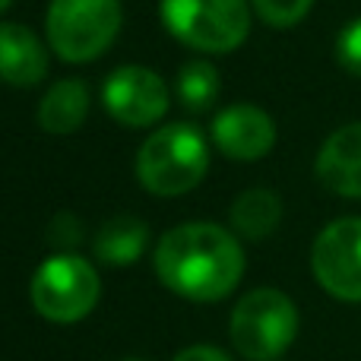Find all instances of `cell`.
Here are the masks:
<instances>
[{
	"mask_svg": "<svg viewBox=\"0 0 361 361\" xmlns=\"http://www.w3.org/2000/svg\"><path fill=\"white\" fill-rule=\"evenodd\" d=\"M175 361H231V358L222 349H212V345H190Z\"/></svg>",
	"mask_w": 361,
	"mask_h": 361,
	"instance_id": "d6986e66",
	"label": "cell"
},
{
	"mask_svg": "<svg viewBox=\"0 0 361 361\" xmlns=\"http://www.w3.org/2000/svg\"><path fill=\"white\" fill-rule=\"evenodd\" d=\"M48 73L42 38L19 23H0V80L10 86H35Z\"/></svg>",
	"mask_w": 361,
	"mask_h": 361,
	"instance_id": "8fae6325",
	"label": "cell"
},
{
	"mask_svg": "<svg viewBox=\"0 0 361 361\" xmlns=\"http://www.w3.org/2000/svg\"><path fill=\"white\" fill-rule=\"evenodd\" d=\"M212 140L228 159L254 162L276 146V124L257 105H231L212 121Z\"/></svg>",
	"mask_w": 361,
	"mask_h": 361,
	"instance_id": "9c48e42d",
	"label": "cell"
},
{
	"mask_svg": "<svg viewBox=\"0 0 361 361\" xmlns=\"http://www.w3.org/2000/svg\"><path fill=\"white\" fill-rule=\"evenodd\" d=\"M44 25L61 61H95L121 32V0H51Z\"/></svg>",
	"mask_w": 361,
	"mask_h": 361,
	"instance_id": "3957f363",
	"label": "cell"
},
{
	"mask_svg": "<svg viewBox=\"0 0 361 361\" xmlns=\"http://www.w3.org/2000/svg\"><path fill=\"white\" fill-rule=\"evenodd\" d=\"M178 95L190 111H203L219 95V70L209 61H190L184 63L178 76Z\"/></svg>",
	"mask_w": 361,
	"mask_h": 361,
	"instance_id": "9a60e30c",
	"label": "cell"
},
{
	"mask_svg": "<svg viewBox=\"0 0 361 361\" xmlns=\"http://www.w3.org/2000/svg\"><path fill=\"white\" fill-rule=\"evenodd\" d=\"M105 108L124 127H152L169 111V86L149 67H118L105 82Z\"/></svg>",
	"mask_w": 361,
	"mask_h": 361,
	"instance_id": "ba28073f",
	"label": "cell"
},
{
	"mask_svg": "<svg viewBox=\"0 0 361 361\" xmlns=\"http://www.w3.org/2000/svg\"><path fill=\"white\" fill-rule=\"evenodd\" d=\"M89 114V89L82 80H61L38 105V124L48 133H73Z\"/></svg>",
	"mask_w": 361,
	"mask_h": 361,
	"instance_id": "7c38bea8",
	"label": "cell"
},
{
	"mask_svg": "<svg viewBox=\"0 0 361 361\" xmlns=\"http://www.w3.org/2000/svg\"><path fill=\"white\" fill-rule=\"evenodd\" d=\"M10 4H13V0H0V13H4L6 6H10Z\"/></svg>",
	"mask_w": 361,
	"mask_h": 361,
	"instance_id": "ffe728a7",
	"label": "cell"
},
{
	"mask_svg": "<svg viewBox=\"0 0 361 361\" xmlns=\"http://www.w3.org/2000/svg\"><path fill=\"white\" fill-rule=\"evenodd\" d=\"M298 336V307L279 288H257L231 314V343L247 361H276Z\"/></svg>",
	"mask_w": 361,
	"mask_h": 361,
	"instance_id": "5b68a950",
	"label": "cell"
},
{
	"mask_svg": "<svg viewBox=\"0 0 361 361\" xmlns=\"http://www.w3.org/2000/svg\"><path fill=\"white\" fill-rule=\"evenodd\" d=\"M156 273L187 301H222L244 276V250L231 231L212 222H187L165 231L156 247Z\"/></svg>",
	"mask_w": 361,
	"mask_h": 361,
	"instance_id": "6da1fadb",
	"label": "cell"
},
{
	"mask_svg": "<svg viewBox=\"0 0 361 361\" xmlns=\"http://www.w3.org/2000/svg\"><path fill=\"white\" fill-rule=\"evenodd\" d=\"M250 4L260 13L263 23H269L273 29H288V25H298L307 16L314 0H250Z\"/></svg>",
	"mask_w": 361,
	"mask_h": 361,
	"instance_id": "2e32d148",
	"label": "cell"
},
{
	"mask_svg": "<svg viewBox=\"0 0 361 361\" xmlns=\"http://www.w3.org/2000/svg\"><path fill=\"white\" fill-rule=\"evenodd\" d=\"M162 23L187 48L228 54L247 38L250 10L247 0H162Z\"/></svg>",
	"mask_w": 361,
	"mask_h": 361,
	"instance_id": "277c9868",
	"label": "cell"
},
{
	"mask_svg": "<svg viewBox=\"0 0 361 361\" xmlns=\"http://www.w3.org/2000/svg\"><path fill=\"white\" fill-rule=\"evenodd\" d=\"M149 241V228L137 216H114L95 235V257L108 267H130Z\"/></svg>",
	"mask_w": 361,
	"mask_h": 361,
	"instance_id": "4fadbf2b",
	"label": "cell"
},
{
	"mask_svg": "<svg viewBox=\"0 0 361 361\" xmlns=\"http://www.w3.org/2000/svg\"><path fill=\"white\" fill-rule=\"evenodd\" d=\"M282 222V200L273 190H244L231 206V225L238 235L250 238V241H263L267 235H273Z\"/></svg>",
	"mask_w": 361,
	"mask_h": 361,
	"instance_id": "5bb4252c",
	"label": "cell"
},
{
	"mask_svg": "<svg viewBox=\"0 0 361 361\" xmlns=\"http://www.w3.org/2000/svg\"><path fill=\"white\" fill-rule=\"evenodd\" d=\"M51 241H54L57 247H63V254H67V247L80 244V222L70 216H57L54 225H51Z\"/></svg>",
	"mask_w": 361,
	"mask_h": 361,
	"instance_id": "ac0fdd59",
	"label": "cell"
},
{
	"mask_svg": "<svg viewBox=\"0 0 361 361\" xmlns=\"http://www.w3.org/2000/svg\"><path fill=\"white\" fill-rule=\"evenodd\" d=\"M317 178L339 197L361 200V121L339 127L317 152Z\"/></svg>",
	"mask_w": 361,
	"mask_h": 361,
	"instance_id": "30bf717a",
	"label": "cell"
},
{
	"mask_svg": "<svg viewBox=\"0 0 361 361\" xmlns=\"http://www.w3.org/2000/svg\"><path fill=\"white\" fill-rule=\"evenodd\" d=\"M209 169V149L193 124L159 127L137 156V178L156 197H180L193 190Z\"/></svg>",
	"mask_w": 361,
	"mask_h": 361,
	"instance_id": "7a4b0ae2",
	"label": "cell"
},
{
	"mask_svg": "<svg viewBox=\"0 0 361 361\" xmlns=\"http://www.w3.org/2000/svg\"><path fill=\"white\" fill-rule=\"evenodd\" d=\"M311 269L320 288L339 301H361V219H336L317 235Z\"/></svg>",
	"mask_w": 361,
	"mask_h": 361,
	"instance_id": "52a82bcc",
	"label": "cell"
},
{
	"mask_svg": "<svg viewBox=\"0 0 361 361\" xmlns=\"http://www.w3.org/2000/svg\"><path fill=\"white\" fill-rule=\"evenodd\" d=\"M29 292L44 320L76 324L99 305L102 282L89 260L76 254H54L35 269Z\"/></svg>",
	"mask_w": 361,
	"mask_h": 361,
	"instance_id": "8992f818",
	"label": "cell"
},
{
	"mask_svg": "<svg viewBox=\"0 0 361 361\" xmlns=\"http://www.w3.org/2000/svg\"><path fill=\"white\" fill-rule=\"evenodd\" d=\"M124 361H140V358H124Z\"/></svg>",
	"mask_w": 361,
	"mask_h": 361,
	"instance_id": "44dd1931",
	"label": "cell"
},
{
	"mask_svg": "<svg viewBox=\"0 0 361 361\" xmlns=\"http://www.w3.org/2000/svg\"><path fill=\"white\" fill-rule=\"evenodd\" d=\"M336 57L343 63V70H349L352 76H361V16L352 19L336 38Z\"/></svg>",
	"mask_w": 361,
	"mask_h": 361,
	"instance_id": "e0dca14e",
	"label": "cell"
}]
</instances>
